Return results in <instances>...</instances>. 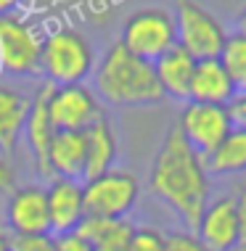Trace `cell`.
Listing matches in <instances>:
<instances>
[{
	"label": "cell",
	"mask_w": 246,
	"mask_h": 251,
	"mask_svg": "<svg viewBox=\"0 0 246 251\" xmlns=\"http://www.w3.org/2000/svg\"><path fill=\"white\" fill-rule=\"evenodd\" d=\"M51 93L53 85L51 82H40L35 87V93L29 96V114H27V125H24V140L29 146L32 161H35V172L51 180V164H48V153H51V143L56 127L51 122Z\"/></svg>",
	"instance_id": "7c38bea8"
},
{
	"label": "cell",
	"mask_w": 246,
	"mask_h": 251,
	"mask_svg": "<svg viewBox=\"0 0 246 251\" xmlns=\"http://www.w3.org/2000/svg\"><path fill=\"white\" fill-rule=\"evenodd\" d=\"M48 196V214H51V233H74L85 220V188L82 180L53 177L45 188Z\"/></svg>",
	"instance_id": "4fadbf2b"
},
{
	"label": "cell",
	"mask_w": 246,
	"mask_h": 251,
	"mask_svg": "<svg viewBox=\"0 0 246 251\" xmlns=\"http://www.w3.org/2000/svg\"><path fill=\"white\" fill-rule=\"evenodd\" d=\"M85 143H87V156H85V180L98 177V175L114 169L117 161V132H114L111 122L101 117L85 130Z\"/></svg>",
	"instance_id": "ac0fdd59"
},
{
	"label": "cell",
	"mask_w": 246,
	"mask_h": 251,
	"mask_svg": "<svg viewBox=\"0 0 246 251\" xmlns=\"http://www.w3.org/2000/svg\"><path fill=\"white\" fill-rule=\"evenodd\" d=\"M5 227L11 235L27 233H51V214H48L45 188L37 182H24L8 191L5 201Z\"/></svg>",
	"instance_id": "30bf717a"
},
{
	"label": "cell",
	"mask_w": 246,
	"mask_h": 251,
	"mask_svg": "<svg viewBox=\"0 0 246 251\" xmlns=\"http://www.w3.org/2000/svg\"><path fill=\"white\" fill-rule=\"evenodd\" d=\"M43 32L22 13L0 16V66L16 77L40 74Z\"/></svg>",
	"instance_id": "8992f818"
},
{
	"label": "cell",
	"mask_w": 246,
	"mask_h": 251,
	"mask_svg": "<svg viewBox=\"0 0 246 251\" xmlns=\"http://www.w3.org/2000/svg\"><path fill=\"white\" fill-rule=\"evenodd\" d=\"M95 69V50L90 40L74 26H58L43 37L40 74L53 87L85 85Z\"/></svg>",
	"instance_id": "3957f363"
},
{
	"label": "cell",
	"mask_w": 246,
	"mask_h": 251,
	"mask_svg": "<svg viewBox=\"0 0 246 251\" xmlns=\"http://www.w3.org/2000/svg\"><path fill=\"white\" fill-rule=\"evenodd\" d=\"M11 251H53V233L11 235Z\"/></svg>",
	"instance_id": "603a6c76"
},
{
	"label": "cell",
	"mask_w": 246,
	"mask_h": 251,
	"mask_svg": "<svg viewBox=\"0 0 246 251\" xmlns=\"http://www.w3.org/2000/svg\"><path fill=\"white\" fill-rule=\"evenodd\" d=\"M29 114V96L19 87L0 82V156H13L24 140V125Z\"/></svg>",
	"instance_id": "9a60e30c"
},
{
	"label": "cell",
	"mask_w": 246,
	"mask_h": 251,
	"mask_svg": "<svg viewBox=\"0 0 246 251\" xmlns=\"http://www.w3.org/2000/svg\"><path fill=\"white\" fill-rule=\"evenodd\" d=\"M24 0H0V16H8V13H16V8Z\"/></svg>",
	"instance_id": "f1b7e54d"
},
{
	"label": "cell",
	"mask_w": 246,
	"mask_h": 251,
	"mask_svg": "<svg viewBox=\"0 0 246 251\" xmlns=\"http://www.w3.org/2000/svg\"><path fill=\"white\" fill-rule=\"evenodd\" d=\"M148 191L162 203H167L191 230H196L209 203L212 182L204 156L188 146L177 127L164 135L162 148L156 151L148 172Z\"/></svg>",
	"instance_id": "6da1fadb"
},
{
	"label": "cell",
	"mask_w": 246,
	"mask_h": 251,
	"mask_svg": "<svg viewBox=\"0 0 246 251\" xmlns=\"http://www.w3.org/2000/svg\"><path fill=\"white\" fill-rule=\"evenodd\" d=\"M220 64L230 74L236 90L246 93V35H241V32L228 35V43L220 53Z\"/></svg>",
	"instance_id": "44dd1931"
},
{
	"label": "cell",
	"mask_w": 246,
	"mask_h": 251,
	"mask_svg": "<svg viewBox=\"0 0 246 251\" xmlns=\"http://www.w3.org/2000/svg\"><path fill=\"white\" fill-rule=\"evenodd\" d=\"M119 43L138 58H146L154 64L159 56H164L177 45L175 13H169L167 8H159V5L138 8L122 24Z\"/></svg>",
	"instance_id": "277c9868"
},
{
	"label": "cell",
	"mask_w": 246,
	"mask_h": 251,
	"mask_svg": "<svg viewBox=\"0 0 246 251\" xmlns=\"http://www.w3.org/2000/svg\"><path fill=\"white\" fill-rule=\"evenodd\" d=\"M82 188H85V212L106 220H127L140 196V182L127 169H109L98 177L85 180Z\"/></svg>",
	"instance_id": "52a82bcc"
},
{
	"label": "cell",
	"mask_w": 246,
	"mask_h": 251,
	"mask_svg": "<svg viewBox=\"0 0 246 251\" xmlns=\"http://www.w3.org/2000/svg\"><path fill=\"white\" fill-rule=\"evenodd\" d=\"M209 175H238L246 172V130L233 127V132L222 140L209 156H204Z\"/></svg>",
	"instance_id": "ffe728a7"
},
{
	"label": "cell",
	"mask_w": 246,
	"mask_h": 251,
	"mask_svg": "<svg viewBox=\"0 0 246 251\" xmlns=\"http://www.w3.org/2000/svg\"><path fill=\"white\" fill-rule=\"evenodd\" d=\"M236 96H238V90H236L233 79H230V74L220 64V58L196 61L188 100H193V103H212V106H230Z\"/></svg>",
	"instance_id": "5bb4252c"
},
{
	"label": "cell",
	"mask_w": 246,
	"mask_h": 251,
	"mask_svg": "<svg viewBox=\"0 0 246 251\" xmlns=\"http://www.w3.org/2000/svg\"><path fill=\"white\" fill-rule=\"evenodd\" d=\"M135 225L130 220H106L85 214L77 233L93 246V251H127Z\"/></svg>",
	"instance_id": "d6986e66"
},
{
	"label": "cell",
	"mask_w": 246,
	"mask_h": 251,
	"mask_svg": "<svg viewBox=\"0 0 246 251\" xmlns=\"http://www.w3.org/2000/svg\"><path fill=\"white\" fill-rule=\"evenodd\" d=\"M167 251H209V249L196 238V233L183 230V233H169L167 235Z\"/></svg>",
	"instance_id": "cb8c5ba5"
},
{
	"label": "cell",
	"mask_w": 246,
	"mask_h": 251,
	"mask_svg": "<svg viewBox=\"0 0 246 251\" xmlns=\"http://www.w3.org/2000/svg\"><path fill=\"white\" fill-rule=\"evenodd\" d=\"M127 251H167V233L154 225H135Z\"/></svg>",
	"instance_id": "7402d4cb"
},
{
	"label": "cell",
	"mask_w": 246,
	"mask_h": 251,
	"mask_svg": "<svg viewBox=\"0 0 246 251\" xmlns=\"http://www.w3.org/2000/svg\"><path fill=\"white\" fill-rule=\"evenodd\" d=\"M16 188V172L8 164L5 156H0V191H13Z\"/></svg>",
	"instance_id": "83f0119b"
},
{
	"label": "cell",
	"mask_w": 246,
	"mask_h": 251,
	"mask_svg": "<svg viewBox=\"0 0 246 251\" xmlns=\"http://www.w3.org/2000/svg\"><path fill=\"white\" fill-rule=\"evenodd\" d=\"M154 69H156V79L162 85L164 98H175V100H186L188 103L196 58L188 50H183L180 45H175L172 50H167L164 56L154 61Z\"/></svg>",
	"instance_id": "2e32d148"
},
{
	"label": "cell",
	"mask_w": 246,
	"mask_h": 251,
	"mask_svg": "<svg viewBox=\"0 0 246 251\" xmlns=\"http://www.w3.org/2000/svg\"><path fill=\"white\" fill-rule=\"evenodd\" d=\"M175 24H177V45L183 50H188L196 61L220 58L225 43H228V29L201 3L177 0Z\"/></svg>",
	"instance_id": "5b68a950"
},
{
	"label": "cell",
	"mask_w": 246,
	"mask_h": 251,
	"mask_svg": "<svg viewBox=\"0 0 246 251\" xmlns=\"http://www.w3.org/2000/svg\"><path fill=\"white\" fill-rule=\"evenodd\" d=\"M85 156H87L85 132H56L51 143V153H48L51 180L53 177L85 180Z\"/></svg>",
	"instance_id": "e0dca14e"
},
{
	"label": "cell",
	"mask_w": 246,
	"mask_h": 251,
	"mask_svg": "<svg viewBox=\"0 0 246 251\" xmlns=\"http://www.w3.org/2000/svg\"><path fill=\"white\" fill-rule=\"evenodd\" d=\"M236 203H238V222H241V243H238L236 251H246V182L238 188Z\"/></svg>",
	"instance_id": "484cf974"
},
{
	"label": "cell",
	"mask_w": 246,
	"mask_h": 251,
	"mask_svg": "<svg viewBox=\"0 0 246 251\" xmlns=\"http://www.w3.org/2000/svg\"><path fill=\"white\" fill-rule=\"evenodd\" d=\"M0 251H11V233L0 227Z\"/></svg>",
	"instance_id": "4dcf8cb0"
},
{
	"label": "cell",
	"mask_w": 246,
	"mask_h": 251,
	"mask_svg": "<svg viewBox=\"0 0 246 251\" xmlns=\"http://www.w3.org/2000/svg\"><path fill=\"white\" fill-rule=\"evenodd\" d=\"M95 96L114 106H154L164 100L151 61L114 43L95 66Z\"/></svg>",
	"instance_id": "7a4b0ae2"
},
{
	"label": "cell",
	"mask_w": 246,
	"mask_h": 251,
	"mask_svg": "<svg viewBox=\"0 0 246 251\" xmlns=\"http://www.w3.org/2000/svg\"><path fill=\"white\" fill-rule=\"evenodd\" d=\"M51 122L56 132H85L104 117L101 98L87 85H64L51 93Z\"/></svg>",
	"instance_id": "9c48e42d"
},
{
	"label": "cell",
	"mask_w": 246,
	"mask_h": 251,
	"mask_svg": "<svg viewBox=\"0 0 246 251\" xmlns=\"http://www.w3.org/2000/svg\"><path fill=\"white\" fill-rule=\"evenodd\" d=\"M230 114H233V125L246 130V93H238L230 103Z\"/></svg>",
	"instance_id": "4316f807"
},
{
	"label": "cell",
	"mask_w": 246,
	"mask_h": 251,
	"mask_svg": "<svg viewBox=\"0 0 246 251\" xmlns=\"http://www.w3.org/2000/svg\"><path fill=\"white\" fill-rule=\"evenodd\" d=\"M236 32H241V35H246V5L241 8V13L236 16Z\"/></svg>",
	"instance_id": "f546056e"
},
{
	"label": "cell",
	"mask_w": 246,
	"mask_h": 251,
	"mask_svg": "<svg viewBox=\"0 0 246 251\" xmlns=\"http://www.w3.org/2000/svg\"><path fill=\"white\" fill-rule=\"evenodd\" d=\"M53 251H93V246L74 230V233L53 235Z\"/></svg>",
	"instance_id": "d4e9b609"
},
{
	"label": "cell",
	"mask_w": 246,
	"mask_h": 251,
	"mask_svg": "<svg viewBox=\"0 0 246 251\" xmlns=\"http://www.w3.org/2000/svg\"><path fill=\"white\" fill-rule=\"evenodd\" d=\"M233 114L230 106H212V103H193L188 100L177 119V130L188 140L199 156H209L217 146L233 132Z\"/></svg>",
	"instance_id": "ba28073f"
},
{
	"label": "cell",
	"mask_w": 246,
	"mask_h": 251,
	"mask_svg": "<svg viewBox=\"0 0 246 251\" xmlns=\"http://www.w3.org/2000/svg\"><path fill=\"white\" fill-rule=\"evenodd\" d=\"M196 238L209 251H236L241 243V222H238V203L236 196H217L209 199L199 225Z\"/></svg>",
	"instance_id": "8fae6325"
}]
</instances>
